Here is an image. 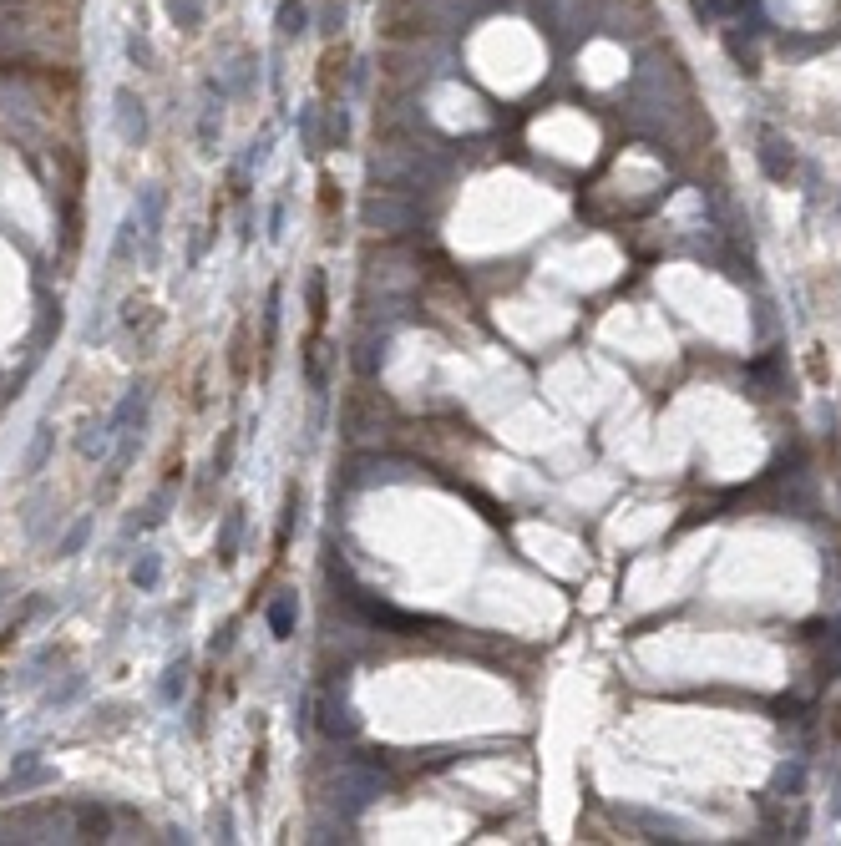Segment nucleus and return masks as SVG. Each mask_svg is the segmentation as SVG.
<instances>
[{
	"mask_svg": "<svg viewBox=\"0 0 841 846\" xmlns=\"http://www.w3.org/2000/svg\"><path fill=\"white\" fill-rule=\"evenodd\" d=\"M239 527H244V517L228 512V527H223V537H218V558H223V563L234 558V548H239Z\"/></svg>",
	"mask_w": 841,
	"mask_h": 846,
	"instance_id": "nucleus-5",
	"label": "nucleus"
},
{
	"mask_svg": "<svg viewBox=\"0 0 841 846\" xmlns=\"http://www.w3.org/2000/svg\"><path fill=\"white\" fill-rule=\"evenodd\" d=\"M46 451H51V431L41 426V431H36V441H31V451H26V472H41Z\"/></svg>",
	"mask_w": 841,
	"mask_h": 846,
	"instance_id": "nucleus-7",
	"label": "nucleus"
},
{
	"mask_svg": "<svg viewBox=\"0 0 841 846\" xmlns=\"http://www.w3.org/2000/svg\"><path fill=\"white\" fill-rule=\"evenodd\" d=\"M269 624H274V634H289V629H294V598H289V593H284V598H274Z\"/></svg>",
	"mask_w": 841,
	"mask_h": 846,
	"instance_id": "nucleus-4",
	"label": "nucleus"
},
{
	"mask_svg": "<svg viewBox=\"0 0 841 846\" xmlns=\"http://www.w3.org/2000/svg\"><path fill=\"white\" fill-rule=\"evenodd\" d=\"M304 26H310V11H304L299 0H284V6H279V31H284V36H299Z\"/></svg>",
	"mask_w": 841,
	"mask_h": 846,
	"instance_id": "nucleus-2",
	"label": "nucleus"
},
{
	"mask_svg": "<svg viewBox=\"0 0 841 846\" xmlns=\"http://www.w3.org/2000/svg\"><path fill=\"white\" fill-rule=\"evenodd\" d=\"M87 543V522H76L71 532H66V543H61V553H76V548H82Z\"/></svg>",
	"mask_w": 841,
	"mask_h": 846,
	"instance_id": "nucleus-9",
	"label": "nucleus"
},
{
	"mask_svg": "<svg viewBox=\"0 0 841 846\" xmlns=\"http://www.w3.org/2000/svg\"><path fill=\"white\" fill-rule=\"evenodd\" d=\"M183 689H188V664L178 659V664L168 669V679H163V700H178V695H183Z\"/></svg>",
	"mask_w": 841,
	"mask_h": 846,
	"instance_id": "nucleus-6",
	"label": "nucleus"
},
{
	"mask_svg": "<svg viewBox=\"0 0 841 846\" xmlns=\"http://www.w3.org/2000/svg\"><path fill=\"white\" fill-rule=\"evenodd\" d=\"M117 137L127 147H137L147 137V112H142V97H132V92H117Z\"/></svg>",
	"mask_w": 841,
	"mask_h": 846,
	"instance_id": "nucleus-1",
	"label": "nucleus"
},
{
	"mask_svg": "<svg viewBox=\"0 0 841 846\" xmlns=\"http://www.w3.org/2000/svg\"><path fill=\"white\" fill-rule=\"evenodd\" d=\"M132 583H137V588H152V583H158V558H142V563L132 568Z\"/></svg>",
	"mask_w": 841,
	"mask_h": 846,
	"instance_id": "nucleus-8",
	"label": "nucleus"
},
{
	"mask_svg": "<svg viewBox=\"0 0 841 846\" xmlns=\"http://www.w3.org/2000/svg\"><path fill=\"white\" fill-rule=\"evenodd\" d=\"M168 16H173L178 26H188V31H193V26L203 21V6H198V0H168Z\"/></svg>",
	"mask_w": 841,
	"mask_h": 846,
	"instance_id": "nucleus-3",
	"label": "nucleus"
}]
</instances>
